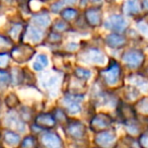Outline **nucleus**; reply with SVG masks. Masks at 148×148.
<instances>
[{
  "mask_svg": "<svg viewBox=\"0 0 148 148\" xmlns=\"http://www.w3.org/2000/svg\"><path fill=\"white\" fill-rule=\"evenodd\" d=\"M65 135L75 143H82L87 137V129L82 122L78 120H69L64 126Z\"/></svg>",
  "mask_w": 148,
  "mask_h": 148,
  "instance_id": "nucleus-1",
  "label": "nucleus"
},
{
  "mask_svg": "<svg viewBox=\"0 0 148 148\" xmlns=\"http://www.w3.org/2000/svg\"><path fill=\"white\" fill-rule=\"evenodd\" d=\"M40 148H65V143L61 136L52 130L43 131L38 137Z\"/></svg>",
  "mask_w": 148,
  "mask_h": 148,
  "instance_id": "nucleus-2",
  "label": "nucleus"
},
{
  "mask_svg": "<svg viewBox=\"0 0 148 148\" xmlns=\"http://www.w3.org/2000/svg\"><path fill=\"white\" fill-rule=\"evenodd\" d=\"M114 120L108 114L99 113L95 115L89 121V128L92 132L95 134L99 133V132L106 131V130H110L113 126Z\"/></svg>",
  "mask_w": 148,
  "mask_h": 148,
  "instance_id": "nucleus-3",
  "label": "nucleus"
},
{
  "mask_svg": "<svg viewBox=\"0 0 148 148\" xmlns=\"http://www.w3.org/2000/svg\"><path fill=\"white\" fill-rule=\"evenodd\" d=\"M118 143L116 132L113 130H106L95 134V145L97 148H115Z\"/></svg>",
  "mask_w": 148,
  "mask_h": 148,
  "instance_id": "nucleus-4",
  "label": "nucleus"
},
{
  "mask_svg": "<svg viewBox=\"0 0 148 148\" xmlns=\"http://www.w3.org/2000/svg\"><path fill=\"white\" fill-rule=\"evenodd\" d=\"M34 125L39 127L42 131H50L54 129L57 125L55 118L52 114L49 113H41L35 118Z\"/></svg>",
  "mask_w": 148,
  "mask_h": 148,
  "instance_id": "nucleus-5",
  "label": "nucleus"
},
{
  "mask_svg": "<svg viewBox=\"0 0 148 148\" xmlns=\"http://www.w3.org/2000/svg\"><path fill=\"white\" fill-rule=\"evenodd\" d=\"M122 60L131 68H137L143 63L144 55L138 50H130L124 54Z\"/></svg>",
  "mask_w": 148,
  "mask_h": 148,
  "instance_id": "nucleus-6",
  "label": "nucleus"
},
{
  "mask_svg": "<svg viewBox=\"0 0 148 148\" xmlns=\"http://www.w3.org/2000/svg\"><path fill=\"white\" fill-rule=\"evenodd\" d=\"M103 79L109 85H115L119 81L121 75V67L117 62H114L107 70L101 72Z\"/></svg>",
  "mask_w": 148,
  "mask_h": 148,
  "instance_id": "nucleus-7",
  "label": "nucleus"
},
{
  "mask_svg": "<svg viewBox=\"0 0 148 148\" xmlns=\"http://www.w3.org/2000/svg\"><path fill=\"white\" fill-rule=\"evenodd\" d=\"M83 99L82 95H67L64 97V103H65L66 111L71 115H76L79 114L81 111V107L79 105L80 101Z\"/></svg>",
  "mask_w": 148,
  "mask_h": 148,
  "instance_id": "nucleus-8",
  "label": "nucleus"
},
{
  "mask_svg": "<svg viewBox=\"0 0 148 148\" xmlns=\"http://www.w3.org/2000/svg\"><path fill=\"white\" fill-rule=\"evenodd\" d=\"M34 53H35V50L33 48L29 47V46L23 45L12 49L11 56L14 58L15 61L19 62V63H23V62H25L31 59L32 56L34 55Z\"/></svg>",
  "mask_w": 148,
  "mask_h": 148,
  "instance_id": "nucleus-9",
  "label": "nucleus"
},
{
  "mask_svg": "<svg viewBox=\"0 0 148 148\" xmlns=\"http://www.w3.org/2000/svg\"><path fill=\"white\" fill-rule=\"evenodd\" d=\"M0 139L2 140L3 143H5L11 148H18L21 141V135L17 132L9 129L3 130L2 133L0 134Z\"/></svg>",
  "mask_w": 148,
  "mask_h": 148,
  "instance_id": "nucleus-10",
  "label": "nucleus"
},
{
  "mask_svg": "<svg viewBox=\"0 0 148 148\" xmlns=\"http://www.w3.org/2000/svg\"><path fill=\"white\" fill-rule=\"evenodd\" d=\"M105 27L108 29H111V31L122 32L127 27V21H125V18L122 15L115 14L108 18V21L105 23Z\"/></svg>",
  "mask_w": 148,
  "mask_h": 148,
  "instance_id": "nucleus-11",
  "label": "nucleus"
},
{
  "mask_svg": "<svg viewBox=\"0 0 148 148\" xmlns=\"http://www.w3.org/2000/svg\"><path fill=\"white\" fill-rule=\"evenodd\" d=\"M5 124L7 125V129L18 133H23L25 130V123L18 115H13V114L8 115L5 119Z\"/></svg>",
  "mask_w": 148,
  "mask_h": 148,
  "instance_id": "nucleus-12",
  "label": "nucleus"
},
{
  "mask_svg": "<svg viewBox=\"0 0 148 148\" xmlns=\"http://www.w3.org/2000/svg\"><path fill=\"white\" fill-rule=\"evenodd\" d=\"M82 60L87 63H95V64H103L105 63V56L99 50L90 49L83 54Z\"/></svg>",
  "mask_w": 148,
  "mask_h": 148,
  "instance_id": "nucleus-13",
  "label": "nucleus"
},
{
  "mask_svg": "<svg viewBox=\"0 0 148 148\" xmlns=\"http://www.w3.org/2000/svg\"><path fill=\"white\" fill-rule=\"evenodd\" d=\"M118 112H119L120 118L122 119V121H124V123L135 121L136 120V112L131 106L126 105V103H122L119 107Z\"/></svg>",
  "mask_w": 148,
  "mask_h": 148,
  "instance_id": "nucleus-14",
  "label": "nucleus"
},
{
  "mask_svg": "<svg viewBox=\"0 0 148 148\" xmlns=\"http://www.w3.org/2000/svg\"><path fill=\"white\" fill-rule=\"evenodd\" d=\"M86 19L89 25H99L101 21V13L99 8H89L86 11Z\"/></svg>",
  "mask_w": 148,
  "mask_h": 148,
  "instance_id": "nucleus-15",
  "label": "nucleus"
},
{
  "mask_svg": "<svg viewBox=\"0 0 148 148\" xmlns=\"http://www.w3.org/2000/svg\"><path fill=\"white\" fill-rule=\"evenodd\" d=\"M108 46L111 48H121L126 44V40L123 36H120L118 34H111L106 38Z\"/></svg>",
  "mask_w": 148,
  "mask_h": 148,
  "instance_id": "nucleus-16",
  "label": "nucleus"
},
{
  "mask_svg": "<svg viewBox=\"0 0 148 148\" xmlns=\"http://www.w3.org/2000/svg\"><path fill=\"white\" fill-rule=\"evenodd\" d=\"M18 148H40L38 136L34 134L27 135L23 139H21Z\"/></svg>",
  "mask_w": 148,
  "mask_h": 148,
  "instance_id": "nucleus-17",
  "label": "nucleus"
},
{
  "mask_svg": "<svg viewBox=\"0 0 148 148\" xmlns=\"http://www.w3.org/2000/svg\"><path fill=\"white\" fill-rule=\"evenodd\" d=\"M124 125H125L126 132H127L128 136H130V137H133V138L138 137L142 133L141 129H140V126L138 125V123H136V120L135 121L124 123Z\"/></svg>",
  "mask_w": 148,
  "mask_h": 148,
  "instance_id": "nucleus-18",
  "label": "nucleus"
},
{
  "mask_svg": "<svg viewBox=\"0 0 148 148\" xmlns=\"http://www.w3.org/2000/svg\"><path fill=\"white\" fill-rule=\"evenodd\" d=\"M115 148H140L138 145L137 139L130 136H126L121 141H118Z\"/></svg>",
  "mask_w": 148,
  "mask_h": 148,
  "instance_id": "nucleus-19",
  "label": "nucleus"
},
{
  "mask_svg": "<svg viewBox=\"0 0 148 148\" xmlns=\"http://www.w3.org/2000/svg\"><path fill=\"white\" fill-rule=\"evenodd\" d=\"M140 6L137 0H128L124 5V12L128 15H134L139 13Z\"/></svg>",
  "mask_w": 148,
  "mask_h": 148,
  "instance_id": "nucleus-20",
  "label": "nucleus"
},
{
  "mask_svg": "<svg viewBox=\"0 0 148 148\" xmlns=\"http://www.w3.org/2000/svg\"><path fill=\"white\" fill-rule=\"evenodd\" d=\"M25 37L29 39V41L33 42V43H38L42 38V33L37 27H29L27 31H25Z\"/></svg>",
  "mask_w": 148,
  "mask_h": 148,
  "instance_id": "nucleus-21",
  "label": "nucleus"
},
{
  "mask_svg": "<svg viewBox=\"0 0 148 148\" xmlns=\"http://www.w3.org/2000/svg\"><path fill=\"white\" fill-rule=\"evenodd\" d=\"M33 21L37 25H39V27H47L48 25H50V21H51V19H50L49 15L46 14V13H44V14H36V15H34V16H33Z\"/></svg>",
  "mask_w": 148,
  "mask_h": 148,
  "instance_id": "nucleus-22",
  "label": "nucleus"
},
{
  "mask_svg": "<svg viewBox=\"0 0 148 148\" xmlns=\"http://www.w3.org/2000/svg\"><path fill=\"white\" fill-rule=\"evenodd\" d=\"M54 118H55L56 122L60 125H64L65 126L67 124V122L69 121V119L67 118V115H66V111L62 109H56L55 113L53 114Z\"/></svg>",
  "mask_w": 148,
  "mask_h": 148,
  "instance_id": "nucleus-23",
  "label": "nucleus"
},
{
  "mask_svg": "<svg viewBox=\"0 0 148 148\" xmlns=\"http://www.w3.org/2000/svg\"><path fill=\"white\" fill-rule=\"evenodd\" d=\"M137 142L140 148H148V131L142 132L137 137Z\"/></svg>",
  "mask_w": 148,
  "mask_h": 148,
  "instance_id": "nucleus-24",
  "label": "nucleus"
},
{
  "mask_svg": "<svg viewBox=\"0 0 148 148\" xmlns=\"http://www.w3.org/2000/svg\"><path fill=\"white\" fill-rule=\"evenodd\" d=\"M75 75H76L79 79H88L89 77H90L91 73H90V71L84 69V68L78 67L75 70Z\"/></svg>",
  "mask_w": 148,
  "mask_h": 148,
  "instance_id": "nucleus-25",
  "label": "nucleus"
},
{
  "mask_svg": "<svg viewBox=\"0 0 148 148\" xmlns=\"http://www.w3.org/2000/svg\"><path fill=\"white\" fill-rule=\"evenodd\" d=\"M77 15V11L75 9L72 8H67L65 10H63L62 12V17L66 21H72L73 18H75Z\"/></svg>",
  "mask_w": 148,
  "mask_h": 148,
  "instance_id": "nucleus-26",
  "label": "nucleus"
},
{
  "mask_svg": "<svg viewBox=\"0 0 148 148\" xmlns=\"http://www.w3.org/2000/svg\"><path fill=\"white\" fill-rule=\"evenodd\" d=\"M21 33H23V25H19V23L13 25L10 31H9V35H10V37L12 39H17Z\"/></svg>",
  "mask_w": 148,
  "mask_h": 148,
  "instance_id": "nucleus-27",
  "label": "nucleus"
},
{
  "mask_svg": "<svg viewBox=\"0 0 148 148\" xmlns=\"http://www.w3.org/2000/svg\"><path fill=\"white\" fill-rule=\"evenodd\" d=\"M10 81V76L6 71L0 70V86H5Z\"/></svg>",
  "mask_w": 148,
  "mask_h": 148,
  "instance_id": "nucleus-28",
  "label": "nucleus"
},
{
  "mask_svg": "<svg viewBox=\"0 0 148 148\" xmlns=\"http://www.w3.org/2000/svg\"><path fill=\"white\" fill-rule=\"evenodd\" d=\"M5 103H6V105L8 106L9 108H14L15 106H17V103H18V99H17V97H15V95L11 93V95H9L8 97H6Z\"/></svg>",
  "mask_w": 148,
  "mask_h": 148,
  "instance_id": "nucleus-29",
  "label": "nucleus"
},
{
  "mask_svg": "<svg viewBox=\"0 0 148 148\" xmlns=\"http://www.w3.org/2000/svg\"><path fill=\"white\" fill-rule=\"evenodd\" d=\"M137 27L140 33H141L144 37L148 39V23H144V21H140V23H137Z\"/></svg>",
  "mask_w": 148,
  "mask_h": 148,
  "instance_id": "nucleus-30",
  "label": "nucleus"
},
{
  "mask_svg": "<svg viewBox=\"0 0 148 148\" xmlns=\"http://www.w3.org/2000/svg\"><path fill=\"white\" fill-rule=\"evenodd\" d=\"M11 46V42L9 41V39L5 37L0 36V49H6Z\"/></svg>",
  "mask_w": 148,
  "mask_h": 148,
  "instance_id": "nucleus-31",
  "label": "nucleus"
},
{
  "mask_svg": "<svg viewBox=\"0 0 148 148\" xmlns=\"http://www.w3.org/2000/svg\"><path fill=\"white\" fill-rule=\"evenodd\" d=\"M53 29L56 32H63L65 29H67V25H66V23H63V21H58V23H56L54 25Z\"/></svg>",
  "mask_w": 148,
  "mask_h": 148,
  "instance_id": "nucleus-32",
  "label": "nucleus"
},
{
  "mask_svg": "<svg viewBox=\"0 0 148 148\" xmlns=\"http://www.w3.org/2000/svg\"><path fill=\"white\" fill-rule=\"evenodd\" d=\"M19 71L16 69V68H13L12 69V73H11V75H12V77H11V80L13 81L14 83H19V81H21V77L19 76Z\"/></svg>",
  "mask_w": 148,
  "mask_h": 148,
  "instance_id": "nucleus-33",
  "label": "nucleus"
},
{
  "mask_svg": "<svg viewBox=\"0 0 148 148\" xmlns=\"http://www.w3.org/2000/svg\"><path fill=\"white\" fill-rule=\"evenodd\" d=\"M139 111L142 114H148V101L146 99L141 101V103L139 105Z\"/></svg>",
  "mask_w": 148,
  "mask_h": 148,
  "instance_id": "nucleus-34",
  "label": "nucleus"
},
{
  "mask_svg": "<svg viewBox=\"0 0 148 148\" xmlns=\"http://www.w3.org/2000/svg\"><path fill=\"white\" fill-rule=\"evenodd\" d=\"M9 61V55L0 54V67H5Z\"/></svg>",
  "mask_w": 148,
  "mask_h": 148,
  "instance_id": "nucleus-35",
  "label": "nucleus"
},
{
  "mask_svg": "<svg viewBox=\"0 0 148 148\" xmlns=\"http://www.w3.org/2000/svg\"><path fill=\"white\" fill-rule=\"evenodd\" d=\"M37 62H39L41 65L46 67V66L48 65V58L46 57L45 55H39V57H38V59H37Z\"/></svg>",
  "mask_w": 148,
  "mask_h": 148,
  "instance_id": "nucleus-36",
  "label": "nucleus"
},
{
  "mask_svg": "<svg viewBox=\"0 0 148 148\" xmlns=\"http://www.w3.org/2000/svg\"><path fill=\"white\" fill-rule=\"evenodd\" d=\"M49 40L51 42H59L61 40V36L58 35V33H52L49 36Z\"/></svg>",
  "mask_w": 148,
  "mask_h": 148,
  "instance_id": "nucleus-37",
  "label": "nucleus"
},
{
  "mask_svg": "<svg viewBox=\"0 0 148 148\" xmlns=\"http://www.w3.org/2000/svg\"><path fill=\"white\" fill-rule=\"evenodd\" d=\"M61 7H62L61 2H56V3H54V4H52L51 9L53 12H58V11L61 10Z\"/></svg>",
  "mask_w": 148,
  "mask_h": 148,
  "instance_id": "nucleus-38",
  "label": "nucleus"
},
{
  "mask_svg": "<svg viewBox=\"0 0 148 148\" xmlns=\"http://www.w3.org/2000/svg\"><path fill=\"white\" fill-rule=\"evenodd\" d=\"M17 2H18V4L21 5L23 8H27L29 7V0H16Z\"/></svg>",
  "mask_w": 148,
  "mask_h": 148,
  "instance_id": "nucleus-39",
  "label": "nucleus"
},
{
  "mask_svg": "<svg viewBox=\"0 0 148 148\" xmlns=\"http://www.w3.org/2000/svg\"><path fill=\"white\" fill-rule=\"evenodd\" d=\"M33 67H34V69H35V70H37V71H40V70L43 69L44 66H43V65H41V64H40L39 62L36 61L35 63L33 64Z\"/></svg>",
  "mask_w": 148,
  "mask_h": 148,
  "instance_id": "nucleus-40",
  "label": "nucleus"
},
{
  "mask_svg": "<svg viewBox=\"0 0 148 148\" xmlns=\"http://www.w3.org/2000/svg\"><path fill=\"white\" fill-rule=\"evenodd\" d=\"M64 2H65L66 4L71 5V4H74V3L76 2V0H64Z\"/></svg>",
  "mask_w": 148,
  "mask_h": 148,
  "instance_id": "nucleus-41",
  "label": "nucleus"
},
{
  "mask_svg": "<svg viewBox=\"0 0 148 148\" xmlns=\"http://www.w3.org/2000/svg\"><path fill=\"white\" fill-rule=\"evenodd\" d=\"M143 7L148 10V0H143Z\"/></svg>",
  "mask_w": 148,
  "mask_h": 148,
  "instance_id": "nucleus-42",
  "label": "nucleus"
},
{
  "mask_svg": "<svg viewBox=\"0 0 148 148\" xmlns=\"http://www.w3.org/2000/svg\"><path fill=\"white\" fill-rule=\"evenodd\" d=\"M87 1H89V0H81V4H85ZM92 1H97V0H92Z\"/></svg>",
  "mask_w": 148,
  "mask_h": 148,
  "instance_id": "nucleus-43",
  "label": "nucleus"
},
{
  "mask_svg": "<svg viewBox=\"0 0 148 148\" xmlns=\"http://www.w3.org/2000/svg\"><path fill=\"white\" fill-rule=\"evenodd\" d=\"M0 148H5L4 146H3L2 144H1V142H0Z\"/></svg>",
  "mask_w": 148,
  "mask_h": 148,
  "instance_id": "nucleus-44",
  "label": "nucleus"
},
{
  "mask_svg": "<svg viewBox=\"0 0 148 148\" xmlns=\"http://www.w3.org/2000/svg\"><path fill=\"white\" fill-rule=\"evenodd\" d=\"M92 148H97V147H95H95H92Z\"/></svg>",
  "mask_w": 148,
  "mask_h": 148,
  "instance_id": "nucleus-45",
  "label": "nucleus"
}]
</instances>
